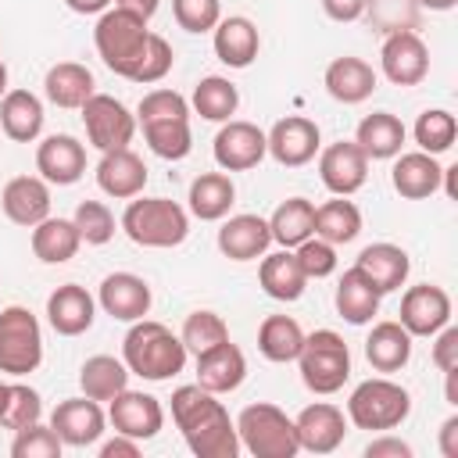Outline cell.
Here are the masks:
<instances>
[{
  "label": "cell",
  "mask_w": 458,
  "mask_h": 458,
  "mask_svg": "<svg viewBox=\"0 0 458 458\" xmlns=\"http://www.w3.org/2000/svg\"><path fill=\"white\" fill-rule=\"evenodd\" d=\"M172 422L179 426L186 447L197 458H236L240 437H236V422L229 419L225 404L218 401V394L204 390L200 383H186L172 390Z\"/></svg>",
  "instance_id": "obj_1"
},
{
  "label": "cell",
  "mask_w": 458,
  "mask_h": 458,
  "mask_svg": "<svg viewBox=\"0 0 458 458\" xmlns=\"http://www.w3.org/2000/svg\"><path fill=\"white\" fill-rule=\"evenodd\" d=\"M122 361L132 376L161 383L186 369V347L168 326L154 318H136L122 340Z\"/></svg>",
  "instance_id": "obj_2"
},
{
  "label": "cell",
  "mask_w": 458,
  "mask_h": 458,
  "mask_svg": "<svg viewBox=\"0 0 458 458\" xmlns=\"http://www.w3.org/2000/svg\"><path fill=\"white\" fill-rule=\"evenodd\" d=\"M147 39H150L147 18H140L136 11L118 7V4L107 7L97 18V29H93V43H97L100 61L114 75H122V79H132V72L140 68V57L147 50Z\"/></svg>",
  "instance_id": "obj_3"
},
{
  "label": "cell",
  "mask_w": 458,
  "mask_h": 458,
  "mask_svg": "<svg viewBox=\"0 0 458 458\" xmlns=\"http://www.w3.org/2000/svg\"><path fill=\"white\" fill-rule=\"evenodd\" d=\"M122 229L136 247H179L190 236V215L168 197H132L122 211Z\"/></svg>",
  "instance_id": "obj_4"
},
{
  "label": "cell",
  "mask_w": 458,
  "mask_h": 458,
  "mask_svg": "<svg viewBox=\"0 0 458 458\" xmlns=\"http://www.w3.org/2000/svg\"><path fill=\"white\" fill-rule=\"evenodd\" d=\"M236 437H240V447L250 451L254 458H293L301 451L293 419L268 401L247 404L236 415Z\"/></svg>",
  "instance_id": "obj_5"
},
{
  "label": "cell",
  "mask_w": 458,
  "mask_h": 458,
  "mask_svg": "<svg viewBox=\"0 0 458 458\" xmlns=\"http://www.w3.org/2000/svg\"><path fill=\"white\" fill-rule=\"evenodd\" d=\"M411 415V394L386 379V376H376V379H365L351 390L347 397V419L358 426V429H376V433H386V429H397L404 419Z\"/></svg>",
  "instance_id": "obj_6"
},
{
  "label": "cell",
  "mask_w": 458,
  "mask_h": 458,
  "mask_svg": "<svg viewBox=\"0 0 458 458\" xmlns=\"http://www.w3.org/2000/svg\"><path fill=\"white\" fill-rule=\"evenodd\" d=\"M301 379L311 394H336L351 379V351L340 333L333 329H315L304 336L301 354H297Z\"/></svg>",
  "instance_id": "obj_7"
},
{
  "label": "cell",
  "mask_w": 458,
  "mask_h": 458,
  "mask_svg": "<svg viewBox=\"0 0 458 458\" xmlns=\"http://www.w3.org/2000/svg\"><path fill=\"white\" fill-rule=\"evenodd\" d=\"M43 361V329L25 304H7L0 311V372L29 376Z\"/></svg>",
  "instance_id": "obj_8"
},
{
  "label": "cell",
  "mask_w": 458,
  "mask_h": 458,
  "mask_svg": "<svg viewBox=\"0 0 458 458\" xmlns=\"http://www.w3.org/2000/svg\"><path fill=\"white\" fill-rule=\"evenodd\" d=\"M82 125H86V140L107 154V150H118V147H129L132 143V132H136V114L111 93H93L82 107Z\"/></svg>",
  "instance_id": "obj_9"
},
{
  "label": "cell",
  "mask_w": 458,
  "mask_h": 458,
  "mask_svg": "<svg viewBox=\"0 0 458 458\" xmlns=\"http://www.w3.org/2000/svg\"><path fill=\"white\" fill-rule=\"evenodd\" d=\"M379 68L394 86H419L429 75V50H426L422 36L411 29L386 32V39L379 47Z\"/></svg>",
  "instance_id": "obj_10"
},
{
  "label": "cell",
  "mask_w": 458,
  "mask_h": 458,
  "mask_svg": "<svg viewBox=\"0 0 458 458\" xmlns=\"http://www.w3.org/2000/svg\"><path fill=\"white\" fill-rule=\"evenodd\" d=\"M211 154H215V165L222 172H247V168L261 165V157L268 154V143H265V132L254 122L229 118L215 132Z\"/></svg>",
  "instance_id": "obj_11"
},
{
  "label": "cell",
  "mask_w": 458,
  "mask_h": 458,
  "mask_svg": "<svg viewBox=\"0 0 458 458\" xmlns=\"http://www.w3.org/2000/svg\"><path fill=\"white\" fill-rule=\"evenodd\" d=\"M107 422L114 426V433H125L132 440H154L165 426V408L154 394H143V390H122L107 401Z\"/></svg>",
  "instance_id": "obj_12"
},
{
  "label": "cell",
  "mask_w": 458,
  "mask_h": 458,
  "mask_svg": "<svg viewBox=\"0 0 458 458\" xmlns=\"http://www.w3.org/2000/svg\"><path fill=\"white\" fill-rule=\"evenodd\" d=\"M318 179L333 197H351L369 179V157L354 140H336L318 154Z\"/></svg>",
  "instance_id": "obj_13"
},
{
  "label": "cell",
  "mask_w": 458,
  "mask_h": 458,
  "mask_svg": "<svg viewBox=\"0 0 458 458\" xmlns=\"http://www.w3.org/2000/svg\"><path fill=\"white\" fill-rule=\"evenodd\" d=\"M265 143H268V154L283 165V168H301L308 165L318 147H322V136H318V125L304 114H286L279 118L268 132H265Z\"/></svg>",
  "instance_id": "obj_14"
},
{
  "label": "cell",
  "mask_w": 458,
  "mask_h": 458,
  "mask_svg": "<svg viewBox=\"0 0 458 458\" xmlns=\"http://www.w3.org/2000/svg\"><path fill=\"white\" fill-rule=\"evenodd\" d=\"M397 315H401L397 322L411 336H433L437 329H444L451 322V297L437 283H419V286H408L404 290Z\"/></svg>",
  "instance_id": "obj_15"
},
{
  "label": "cell",
  "mask_w": 458,
  "mask_h": 458,
  "mask_svg": "<svg viewBox=\"0 0 458 458\" xmlns=\"http://www.w3.org/2000/svg\"><path fill=\"white\" fill-rule=\"evenodd\" d=\"M50 426L61 437V444H68V447H89V444H97L104 437L107 415L100 411V401H93V397L82 394V397L61 401L50 411Z\"/></svg>",
  "instance_id": "obj_16"
},
{
  "label": "cell",
  "mask_w": 458,
  "mask_h": 458,
  "mask_svg": "<svg viewBox=\"0 0 458 458\" xmlns=\"http://www.w3.org/2000/svg\"><path fill=\"white\" fill-rule=\"evenodd\" d=\"M293 429H297L301 451L333 454L347 437V415L329 401H315V404L301 408V415L293 419Z\"/></svg>",
  "instance_id": "obj_17"
},
{
  "label": "cell",
  "mask_w": 458,
  "mask_h": 458,
  "mask_svg": "<svg viewBox=\"0 0 458 458\" xmlns=\"http://www.w3.org/2000/svg\"><path fill=\"white\" fill-rule=\"evenodd\" d=\"M36 172L54 186H72L86 175V147L68 132H54L36 147Z\"/></svg>",
  "instance_id": "obj_18"
},
{
  "label": "cell",
  "mask_w": 458,
  "mask_h": 458,
  "mask_svg": "<svg viewBox=\"0 0 458 458\" xmlns=\"http://www.w3.org/2000/svg\"><path fill=\"white\" fill-rule=\"evenodd\" d=\"M97 318V301L79 283H61L47 297V322L57 336H82Z\"/></svg>",
  "instance_id": "obj_19"
},
{
  "label": "cell",
  "mask_w": 458,
  "mask_h": 458,
  "mask_svg": "<svg viewBox=\"0 0 458 458\" xmlns=\"http://www.w3.org/2000/svg\"><path fill=\"white\" fill-rule=\"evenodd\" d=\"M97 304L118 322H136V318H147V311H150V286L143 276L111 272V276H104V283L97 290Z\"/></svg>",
  "instance_id": "obj_20"
},
{
  "label": "cell",
  "mask_w": 458,
  "mask_h": 458,
  "mask_svg": "<svg viewBox=\"0 0 458 458\" xmlns=\"http://www.w3.org/2000/svg\"><path fill=\"white\" fill-rule=\"evenodd\" d=\"M0 208L14 225H39L50 215V186L43 175H14L4 193H0Z\"/></svg>",
  "instance_id": "obj_21"
},
{
  "label": "cell",
  "mask_w": 458,
  "mask_h": 458,
  "mask_svg": "<svg viewBox=\"0 0 458 458\" xmlns=\"http://www.w3.org/2000/svg\"><path fill=\"white\" fill-rule=\"evenodd\" d=\"M97 186L114 197V200H132L143 193L147 186V165L140 154H132L129 147H118V150H107L97 165Z\"/></svg>",
  "instance_id": "obj_22"
},
{
  "label": "cell",
  "mask_w": 458,
  "mask_h": 458,
  "mask_svg": "<svg viewBox=\"0 0 458 458\" xmlns=\"http://www.w3.org/2000/svg\"><path fill=\"white\" fill-rule=\"evenodd\" d=\"M247 379V358L233 340L215 344L211 351L197 354V383L211 394H233Z\"/></svg>",
  "instance_id": "obj_23"
},
{
  "label": "cell",
  "mask_w": 458,
  "mask_h": 458,
  "mask_svg": "<svg viewBox=\"0 0 458 458\" xmlns=\"http://www.w3.org/2000/svg\"><path fill=\"white\" fill-rule=\"evenodd\" d=\"M272 233H268V218L261 215H229L218 229V250L229 261H254L268 250Z\"/></svg>",
  "instance_id": "obj_24"
},
{
  "label": "cell",
  "mask_w": 458,
  "mask_h": 458,
  "mask_svg": "<svg viewBox=\"0 0 458 458\" xmlns=\"http://www.w3.org/2000/svg\"><path fill=\"white\" fill-rule=\"evenodd\" d=\"M440 175H444V168L426 150L397 154V161L390 168V182H394V190L404 200H426V197H433L440 190Z\"/></svg>",
  "instance_id": "obj_25"
},
{
  "label": "cell",
  "mask_w": 458,
  "mask_h": 458,
  "mask_svg": "<svg viewBox=\"0 0 458 458\" xmlns=\"http://www.w3.org/2000/svg\"><path fill=\"white\" fill-rule=\"evenodd\" d=\"M215 32V57L229 68H247L258 50H261V36H258V25L243 14H229V18H218V25L211 29Z\"/></svg>",
  "instance_id": "obj_26"
},
{
  "label": "cell",
  "mask_w": 458,
  "mask_h": 458,
  "mask_svg": "<svg viewBox=\"0 0 458 458\" xmlns=\"http://www.w3.org/2000/svg\"><path fill=\"white\" fill-rule=\"evenodd\" d=\"M43 93L54 107H64V111H79L93 93H97V79L86 64L79 61H57L47 79H43Z\"/></svg>",
  "instance_id": "obj_27"
},
{
  "label": "cell",
  "mask_w": 458,
  "mask_h": 458,
  "mask_svg": "<svg viewBox=\"0 0 458 458\" xmlns=\"http://www.w3.org/2000/svg\"><path fill=\"white\" fill-rule=\"evenodd\" d=\"M354 268H361L379 293H394L404 286L411 261H408V250L397 243H369V247H361Z\"/></svg>",
  "instance_id": "obj_28"
},
{
  "label": "cell",
  "mask_w": 458,
  "mask_h": 458,
  "mask_svg": "<svg viewBox=\"0 0 458 458\" xmlns=\"http://www.w3.org/2000/svg\"><path fill=\"white\" fill-rule=\"evenodd\" d=\"M379 290L372 286V279L361 272V268H347L344 276H340V283H336V293H333V304H336V315L344 318V322H351V326H365V322H372L376 318V311H379Z\"/></svg>",
  "instance_id": "obj_29"
},
{
  "label": "cell",
  "mask_w": 458,
  "mask_h": 458,
  "mask_svg": "<svg viewBox=\"0 0 458 458\" xmlns=\"http://www.w3.org/2000/svg\"><path fill=\"white\" fill-rule=\"evenodd\" d=\"M43 100L29 89H7L0 97V129L14 143H32L43 132Z\"/></svg>",
  "instance_id": "obj_30"
},
{
  "label": "cell",
  "mask_w": 458,
  "mask_h": 458,
  "mask_svg": "<svg viewBox=\"0 0 458 458\" xmlns=\"http://www.w3.org/2000/svg\"><path fill=\"white\" fill-rule=\"evenodd\" d=\"M322 82H326V93L333 100H340V104H361L376 89V72L361 57H336V61H329Z\"/></svg>",
  "instance_id": "obj_31"
},
{
  "label": "cell",
  "mask_w": 458,
  "mask_h": 458,
  "mask_svg": "<svg viewBox=\"0 0 458 458\" xmlns=\"http://www.w3.org/2000/svg\"><path fill=\"white\" fill-rule=\"evenodd\" d=\"M354 143L361 147V154L369 161H390L404 147V122L397 114H390V111H372V114H365L358 122Z\"/></svg>",
  "instance_id": "obj_32"
},
{
  "label": "cell",
  "mask_w": 458,
  "mask_h": 458,
  "mask_svg": "<svg viewBox=\"0 0 458 458\" xmlns=\"http://www.w3.org/2000/svg\"><path fill=\"white\" fill-rule=\"evenodd\" d=\"M258 283L272 301H297L304 293V286H308V276H304L297 254L290 247H283L276 254H261Z\"/></svg>",
  "instance_id": "obj_33"
},
{
  "label": "cell",
  "mask_w": 458,
  "mask_h": 458,
  "mask_svg": "<svg viewBox=\"0 0 458 458\" xmlns=\"http://www.w3.org/2000/svg\"><path fill=\"white\" fill-rule=\"evenodd\" d=\"M190 215L200 218V222H218L229 215V208L236 204V186L225 172H200L193 182H190Z\"/></svg>",
  "instance_id": "obj_34"
},
{
  "label": "cell",
  "mask_w": 458,
  "mask_h": 458,
  "mask_svg": "<svg viewBox=\"0 0 458 458\" xmlns=\"http://www.w3.org/2000/svg\"><path fill=\"white\" fill-rule=\"evenodd\" d=\"M365 358L376 372H401L411 358V333L401 322H376L365 336Z\"/></svg>",
  "instance_id": "obj_35"
},
{
  "label": "cell",
  "mask_w": 458,
  "mask_h": 458,
  "mask_svg": "<svg viewBox=\"0 0 458 458\" xmlns=\"http://www.w3.org/2000/svg\"><path fill=\"white\" fill-rule=\"evenodd\" d=\"M79 247H82V236H79L72 218L47 215L39 225H32V254L43 265H64V261L75 258Z\"/></svg>",
  "instance_id": "obj_36"
},
{
  "label": "cell",
  "mask_w": 458,
  "mask_h": 458,
  "mask_svg": "<svg viewBox=\"0 0 458 458\" xmlns=\"http://www.w3.org/2000/svg\"><path fill=\"white\" fill-rule=\"evenodd\" d=\"M268 233H272V240L279 247H290L293 250L297 243H304L308 236H315V204L308 197L283 200L272 211V218H268Z\"/></svg>",
  "instance_id": "obj_37"
},
{
  "label": "cell",
  "mask_w": 458,
  "mask_h": 458,
  "mask_svg": "<svg viewBox=\"0 0 458 458\" xmlns=\"http://www.w3.org/2000/svg\"><path fill=\"white\" fill-rule=\"evenodd\" d=\"M129 376L132 372L125 369V361H118L111 354H93L79 369V386L93 401H111L114 394H122L129 386Z\"/></svg>",
  "instance_id": "obj_38"
},
{
  "label": "cell",
  "mask_w": 458,
  "mask_h": 458,
  "mask_svg": "<svg viewBox=\"0 0 458 458\" xmlns=\"http://www.w3.org/2000/svg\"><path fill=\"white\" fill-rule=\"evenodd\" d=\"M358 233H361V211L354 200L333 197V200L315 208V236L318 240L340 247V243H351Z\"/></svg>",
  "instance_id": "obj_39"
},
{
  "label": "cell",
  "mask_w": 458,
  "mask_h": 458,
  "mask_svg": "<svg viewBox=\"0 0 458 458\" xmlns=\"http://www.w3.org/2000/svg\"><path fill=\"white\" fill-rule=\"evenodd\" d=\"M301 344H304V329L297 326V318L290 315H268L258 329V351L276 361V365H286V361H297L301 354Z\"/></svg>",
  "instance_id": "obj_40"
},
{
  "label": "cell",
  "mask_w": 458,
  "mask_h": 458,
  "mask_svg": "<svg viewBox=\"0 0 458 458\" xmlns=\"http://www.w3.org/2000/svg\"><path fill=\"white\" fill-rule=\"evenodd\" d=\"M190 107L204 118V122H229L240 107V93L236 86L225 79V75H204L197 86H193V97H190Z\"/></svg>",
  "instance_id": "obj_41"
},
{
  "label": "cell",
  "mask_w": 458,
  "mask_h": 458,
  "mask_svg": "<svg viewBox=\"0 0 458 458\" xmlns=\"http://www.w3.org/2000/svg\"><path fill=\"white\" fill-rule=\"evenodd\" d=\"M140 125H143L147 147L165 161H182L193 147L190 118H154V122H140Z\"/></svg>",
  "instance_id": "obj_42"
},
{
  "label": "cell",
  "mask_w": 458,
  "mask_h": 458,
  "mask_svg": "<svg viewBox=\"0 0 458 458\" xmlns=\"http://www.w3.org/2000/svg\"><path fill=\"white\" fill-rule=\"evenodd\" d=\"M415 143H419V150H426V154H444V150H451L454 147V136H458V122H454V114L451 111H444V107H426L419 118H415Z\"/></svg>",
  "instance_id": "obj_43"
},
{
  "label": "cell",
  "mask_w": 458,
  "mask_h": 458,
  "mask_svg": "<svg viewBox=\"0 0 458 458\" xmlns=\"http://www.w3.org/2000/svg\"><path fill=\"white\" fill-rule=\"evenodd\" d=\"M179 340H182L186 354H193V358H197V354L211 351L215 344L229 340V326H225V318H222L218 311H208V308H200V311H190V315H186Z\"/></svg>",
  "instance_id": "obj_44"
},
{
  "label": "cell",
  "mask_w": 458,
  "mask_h": 458,
  "mask_svg": "<svg viewBox=\"0 0 458 458\" xmlns=\"http://www.w3.org/2000/svg\"><path fill=\"white\" fill-rule=\"evenodd\" d=\"M43 419V397L25 383H7V404L0 411V426L18 433Z\"/></svg>",
  "instance_id": "obj_45"
},
{
  "label": "cell",
  "mask_w": 458,
  "mask_h": 458,
  "mask_svg": "<svg viewBox=\"0 0 458 458\" xmlns=\"http://www.w3.org/2000/svg\"><path fill=\"white\" fill-rule=\"evenodd\" d=\"M72 222H75V229H79L82 243L100 247V243H107V240L114 236V215H111V208H107L104 200H79Z\"/></svg>",
  "instance_id": "obj_46"
},
{
  "label": "cell",
  "mask_w": 458,
  "mask_h": 458,
  "mask_svg": "<svg viewBox=\"0 0 458 458\" xmlns=\"http://www.w3.org/2000/svg\"><path fill=\"white\" fill-rule=\"evenodd\" d=\"M365 14L383 32H401V29H411L415 32L419 0H365Z\"/></svg>",
  "instance_id": "obj_47"
},
{
  "label": "cell",
  "mask_w": 458,
  "mask_h": 458,
  "mask_svg": "<svg viewBox=\"0 0 458 458\" xmlns=\"http://www.w3.org/2000/svg\"><path fill=\"white\" fill-rule=\"evenodd\" d=\"M172 64H175L172 43H168L165 36L150 32V39H147V50H143V57H140V68L132 72V79H129V82H140V86L161 82V79L172 72Z\"/></svg>",
  "instance_id": "obj_48"
},
{
  "label": "cell",
  "mask_w": 458,
  "mask_h": 458,
  "mask_svg": "<svg viewBox=\"0 0 458 458\" xmlns=\"http://www.w3.org/2000/svg\"><path fill=\"white\" fill-rule=\"evenodd\" d=\"M61 437L54 433V426H29V429H18L14 433V444H11V454L14 458H61Z\"/></svg>",
  "instance_id": "obj_49"
},
{
  "label": "cell",
  "mask_w": 458,
  "mask_h": 458,
  "mask_svg": "<svg viewBox=\"0 0 458 458\" xmlns=\"http://www.w3.org/2000/svg\"><path fill=\"white\" fill-rule=\"evenodd\" d=\"M154 118H190V100L175 89H150L136 107V122H154Z\"/></svg>",
  "instance_id": "obj_50"
},
{
  "label": "cell",
  "mask_w": 458,
  "mask_h": 458,
  "mask_svg": "<svg viewBox=\"0 0 458 458\" xmlns=\"http://www.w3.org/2000/svg\"><path fill=\"white\" fill-rule=\"evenodd\" d=\"M172 14L186 32H211L222 18L218 0H172Z\"/></svg>",
  "instance_id": "obj_51"
},
{
  "label": "cell",
  "mask_w": 458,
  "mask_h": 458,
  "mask_svg": "<svg viewBox=\"0 0 458 458\" xmlns=\"http://www.w3.org/2000/svg\"><path fill=\"white\" fill-rule=\"evenodd\" d=\"M293 254H297V261H301L308 279H326V276L336 272V247L318 240V236H308L304 243H297Z\"/></svg>",
  "instance_id": "obj_52"
},
{
  "label": "cell",
  "mask_w": 458,
  "mask_h": 458,
  "mask_svg": "<svg viewBox=\"0 0 458 458\" xmlns=\"http://www.w3.org/2000/svg\"><path fill=\"white\" fill-rule=\"evenodd\" d=\"M429 358H433V365H437L440 372H454V369H458V329H454L451 322L433 333V351H429Z\"/></svg>",
  "instance_id": "obj_53"
},
{
  "label": "cell",
  "mask_w": 458,
  "mask_h": 458,
  "mask_svg": "<svg viewBox=\"0 0 458 458\" xmlns=\"http://www.w3.org/2000/svg\"><path fill=\"white\" fill-rule=\"evenodd\" d=\"M365 458H411V444L401 437H376L369 440Z\"/></svg>",
  "instance_id": "obj_54"
},
{
  "label": "cell",
  "mask_w": 458,
  "mask_h": 458,
  "mask_svg": "<svg viewBox=\"0 0 458 458\" xmlns=\"http://www.w3.org/2000/svg\"><path fill=\"white\" fill-rule=\"evenodd\" d=\"M322 11H326L333 21L347 25V21H358V18L365 14V0H322Z\"/></svg>",
  "instance_id": "obj_55"
},
{
  "label": "cell",
  "mask_w": 458,
  "mask_h": 458,
  "mask_svg": "<svg viewBox=\"0 0 458 458\" xmlns=\"http://www.w3.org/2000/svg\"><path fill=\"white\" fill-rule=\"evenodd\" d=\"M100 458H140V440H132L125 433H114V440L100 444Z\"/></svg>",
  "instance_id": "obj_56"
},
{
  "label": "cell",
  "mask_w": 458,
  "mask_h": 458,
  "mask_svg": "<svg viewBox=\"0 0 458 458\" xmlns=\"http://www.w3.org/2000/svg\"><path fill=\"white\" fill-rule=\"evenodd\" d=\"M440 454L458 458V415H447L440 426Z\"/></svg>",
  "instance_id": "obj_57"
},
{
  "label": "cell",
  "mask_w": 458,
  "mask_h": 458,
  "mask_svg": "<svg viewBox=\"0 0 458 458\" xmlns=\"http://www.w3.org/2000/svg\"><path fill=\"white\" fill-rule=\"evenodd\" d=\"M64 4H68L75 14H104L111 0H64Z\"/></svg>",
  "instance_id": "obj_58"
},
{
  "label": "cell",
  "mask_w": 458,
  "mask_h": 458,
  "mask_svg": "<svg viewBox=\"0 0 458 458\" xmlns=\"http://www.w3.org/2000/svg\"><path fill=\"white\" fill-rule=\"evenodd\" d=\"M458 0H419V7H429V11H451Z\"/></svg>",
  "instance_id": "obj_59"
},
{
  "label": "cell",
  "mask_w": 458,
  "mask_h": 458,
  "mask_svg": "<svg viewBox=\"0 0 458 458\" xmlns=\"http://www.w3.org/2000/svg\"><path fill=\"white\" fill-rule=\"evenodd\" d=\"M4 93H7V64L0 61V97H4Z\"/></svg>",
  "instance_id": "obj_60"
},
{
  "label": "cell",
  "mask_w": 458,
  "mask_h": 458,
  "mask_svg": "<svg viewBox=\"0 0 458 458\" xmlns=\"http://www.w3.org/2000/svg\"><path fill=\"white\" fill-rule=\"evenodd\" d=\"M4 404H7V383H0V411H4Z\"/></svg>",
  "instance_id": "obj_61"
},
{
  "label": "cell",
  "mask_w": 458,
  "mask_h": 458,
  "mask_svg": "<svg viewBox=\"0 0 458 458\" xmlns=\"http://www.w3.org/2000/svg\"><path fill=\"white\" fill-rule=\"evenodd\" d=\"M111 4H129V0H111Z\"/></svg>",
  "instance_id": "obj_62"
}]
</instances>
